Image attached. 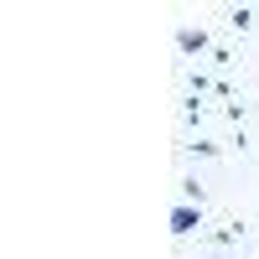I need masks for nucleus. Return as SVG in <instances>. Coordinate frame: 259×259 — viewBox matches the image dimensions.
Instances as JSON below:
<instances>
[{
    "label": "nucleus",
    "instance_id": "f257e3e1",
    "mask_svg": "<svg viewBox=\"0 0 259 259\" xmlns=\"http://www.w3.org/2000/svg\"><path fill=\"white\" fill-rule=\"evenodd\" d=\"M171 228H177V233H192V228H197V212H192V207H177V212H171Z\"/></svg>",
    "mask_w": 259,
    "mask_h": 259
},
{
    "label": "nucleus",
    "instance_id": "f03ea898",
    "mask_svg": "<svg viewBox=\"0 0 259 259\" xmlns=\"http://www.w3.org/2000/svg\"><path fill=\"white\" fill-rule=\"evenodd\" d=\"M177 41H182V52H202V47H207L202 31H177Z\"/></svg>",
    "mask_w": 259,
    "mask_h": 259
}]
</instances>
